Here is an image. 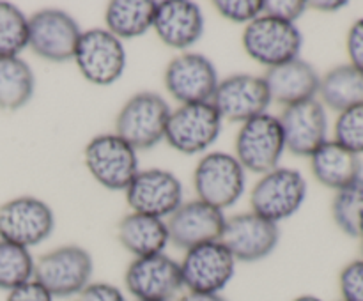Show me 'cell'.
Wrapping results in <instances>:
<instances>
[{"mask_svg": "<svg viewBox=\"0 0 363 301\" xmlns=\"http://www.w3.org/2000/svg\"><path fill=\"white\" fill-rule=\"evenodd\" d=\"M179 266L184 289L220 294L233 280L236 259L220 241H215L188 250Z\"/></svg>", "mask_w": 363, "mask_h": 301, "instance_id": "cell-13", "label": "cell"}, {"mask_svg": "<svg viewBox=\"0 0 363 301\" xmlns=\"http://www.w3.org/2000/svg\"><path fill=\"white\" fill-rule=\"evenodd\" d=\"M293 301H323V300H319L318 296H312V294H303V296L294 297Z\"/></svg>", "mask_w": 363, "mask_h": 301, "instance_id": "cell-39", "label": "cell"}, {"mask_svg": "<svg viewBox=\"0 0 363 301\" xmlns=\"http://www.w3.org/2000/svg\"><path fill=\"white\" fill-rule=\"evenodd\" d=\"M152 28L163 45L188 50L204 34V14L190 0H165L156 6Z\"/></svg>", "mask_w": 363, "mask_h": 301, "instance_id": "cell-20", "label": "cell"}, {"mask_svg": "<svg viewBox=\"0 0 363 301\" xmlns=\"http://www.w3.org/2000/svg\"><path fill=\"white\" fill-rule=\"evenodd\" d=\"M82 30L62 9H41L28 18V48L50 62L73 60Z\"/></svg>", "mask_w": 363, "mask_h": 301, "instance_id": "cell-11", "label": "cell"}, {"mask_svg": "<svg viewBox=\"0 0 363 301\" xmlns=\"http://www.w3.org/2000/svg\"><path fill=\"white\" fill-rule=\"evenodd\" d=\"M117 239L135 259L163 254L169 243L167 222L155 216L130 212L117 225Z\"/></svg>", "mask_w": 363, "mask_h": 301, "instance_id": "cell-23", "label": "cell"}, {"mask_svg": "<svg viewBox=\"0 0 363 301\" xmlns=\"http://www.w3.org/2000/svg\"><path fill=\"white\" fill-rule=\"evenodd\" d=\"M335 142L354 154H363V103L339 113L335 120Z\"/></svg>", "mask_w": 363, "mask_h": 301, "instance_id": "cell-30", "label": "cell"}, {"mask_svg": "<svg viewBox=\"0 0 363 301\" xmlns=\"http://www.w3.org/2000/svg\"><path fill=\"white\" fill-rule=\"evenodd\" d=\"M156 6L152 0H113L106 6V30L117 39H135L152 28Z\"/></svg>", "mask_w": 363, "mask_h": 301, "instance_id": "cell-24", "label": "cell"}, {"mask_svg": "<svg viewBox=\"0 0 363 301\" xmlns=\"http://www.w3.org/2000/svg\"><path fill=\"white\" fill-rule=\"evenodd\" d=\"M236 159L241 163L245 172L266 174L280 166L286 140L280 126L279 117L269 113L254 117L241 124L236 137Z\"/></svg>", "mask_w": 363, "mask_h": 301, "instance_id": "cell-8", "label": "cell"}, {"mask_svg": "<svg viewBox=\"0 0 363 301\" xmlns=\"http://www.w3.org/2000/svg\"><path fill=\"white\" fill-rule=\"evenodd\" d=\"M124 193L133 212L162 220L183 204V184L172 172L163 169L138 170Z\"/></svg>", "mask_w": 363, "mask_h": 301, "instance_id": "cell-16", "label": "cell"}, {"mask_svg": "<svg viewBox=\"0 0 363 301\" xmlns=\"http://www.w3.org/2000/svg\"><path fill=\"white\" fill-rule=\"evenodd\" d=\"M312 174L326 188L339 191L362 177L360 156L351 152L335 140H326L311 156Z\"/></svg>", "mask_w": 363, "mask_h": 301, "instance_id": "cell-22", "label": "cell"}, {"mask_svg": "<svg viewBox=\"0 0 363 301\" xmlns=\"http://www.w3.org/2000/svg\"><path fill=\"white\" fill-rule=\"evenodd\" d=\"M262 78L266 81L272 101L284 106L315 99L319 92V81H321V76L314 69V66L301 60L300 57L280 66L269 67Z\"/></svg>", "mask_w": 363, "mask_h": 301, "instance_id": "cell-21", "label": "cell"}, {"mask_svg": "<svg viewBox=\"0 0 363 301\" xmlns=\"http://www.w3.org/2000/svg\"><path fill=\"white\" fill-rule=\"evenodd\" d=\"M280 241L279 223L255 212H243L225 220L220 243L230 251L236 262H255L268 257Z\"/></svg>", "mask_w": 363, "mask_h": 301, "instance_id": "cell-17", "label": "cell"}, {"mask_svg": "<svg viewBox=\"0 0 363 301\" xmlns=\"http://www.w3.org/2000/svg\"><path fill=\"white\" fill-rule=\"evenodd\" d=\"M308 7H314L315 11L321 13H337V11L344 9L347 6L346 0H314V2H307Z\"/></svg>", "mask_w": 363, "mask_h": 301, "instance_id": "cell-37", "label": "cell"}, {"mask_svg": "<svg viewBox=\"0 0 363 301\" xmlns=\"http://www.w3.org/2000/svg\"><path fill=\"white\" fill-rule=\"evenodd\" d=\"M332 216L344 234L350 237L363 236V177L335 193Z\"/></svg>", "mask_w": 363, "mask_h": 301, "instance_id": "cell-27", "label": "cell"}, {"mask_svg": "<svg viewBox=\"0 0 363 301\" xmlns=\"http://www.w3.org/2000/svg\"><path fill=\"white\" fill-rule=\"evenodd\" d=\"M77 301H126L119 287L106 282H91L80 294Z\"/></svg>", "mask_w": 363, "mask_h": 301, "instance_id": "cell-34", "label": "cell"}, {"mask_svg": "<svg viewBox=\"0 0 363 301\" xmlns=\"http://www.w3.org/2000/svg\"><path fill=\"white\" fill-rule=\"evenodd\" d=\"M360 239H362V259H363V236L360 237Z\"/></svg>", "mask_w": 363, "mask_h": 301, "instance_id": "cell-40", "label": "cell"}, {"mask_svg": "<svg viewBox=\"0 0 363 301\" xmlns=\"http://www.w3.org/2000/svg\"><path fill=\"white\" fill-rule=\"evenodd\" d=\"M73 60L89 84L106 87L123 76L126 50L123 41L106 28H91L82 32Z\"/></svg>", "mask_w": 363, "mask_h": 301, "instance_id": "cell-7", "label": "cell"}, {"mask_svg": "<svg viewBox=\"0 0 363 301\" xmlns=\"http://www.w3.org/2000/svg\"><path fill=\"white\" fill-rule=\"evenodd\" d=\"M34 264L28 248L0 239V289L9 293L34 278Z\"/></svg>", "mask_w": 363, "mask_h": 301, "instance_id": "cell-28", "label": "cell"}, {"mask_svg": "<svg viewBox=\"0 0 363 301\" xmlns=\"http://www.w3.org/2000/svg\"><path fill=\"white\" fill-rule=\"evenodd\" d=\"M28 46V18L14 4L0 2V57H20Z\"/></svg>", "mask_w": 363, "mask_h": 301, "instance_id": "cell-29", "label": "cell"}, {"mask_svg": "<svg viewBox=\"0 0 363 301\" xmlns=\"http://www.w3.org/2000/svg\"><path fill=\"white\" fill-rule=\"evenodd\" d=\"M6 301H53V297L41 283L32 278L23 285L9 290Z\"/></svg>", "mask_w": 363, "mask_h": 301, "instance_id": "cell-35", "label": "cell"}, {"mask_svg": "<svg viewBox=\"0 0 363 301\" xmlns=\"http://www.w3.org/2000/svg\"><path fill=\"white\" fill-rule=\"evenodd\" d=\"M225 220L223 211L199 198L183 202L181 208H177L169 216V222H167L169 239L186 251L201 244L215 243L222 237Z\"/></svg>", "mask_w": 363, "mask_h": 301, "instance_id": "cell-18", "label": "cell"}, {"mask_svg": "<svg viewBox=\"0 0 363 301\" xmlns=\"http://www.w3.org/2000/svg\"><path fill=\"white\" fill-rule=\"evenodd\" d=\"M215 9L233 23L248 25L262 14V0H216Z\"/></svg>", "mask_w": 363, "mask_h": 301, "instance_id": "cell-31", "label": "cell"}, {"mask_svg": "<svg viewBox=\"0 0 363 301\" xmlns=\"http://www.w3.org/2000/svg\"><path fill=\"white\" fill-rule=\"evenodd\" d=\"M342 301H363V259L344 266L339 276Z\"/></svg>", "mask_w": 363, "mask_h": 301, "instance_id": "cell-32", "label": "cell"}, {"mask_svg": "<svg viewBox=\"0 0 363 301\" xmlns=\"http://www.w3.org/2000/svg\"><path fill=\"white\" fill-rule=\"evenodd\" d=\"M177 301H227L222 294H213V293H184L183 296Z\"/></svg>", "mask_w": 363, "mask_h": 301, "instance_id": "cell-38", "label": "cell"}, {"mask_svg": "<svg viewBox=\"0 0 363 301\" xmlns=\"http://www.w3.org/2000/svg\"><path fill=\"white\" fill-rule=\"evenodd\" d=\"M84 163L96 183L124 191L138 174L137 151L116 133L96 135L84 151Z\"/></svg>", "mask_w": 363, "mask_h": 301, "instance_id": "cell-4", "label": "cell"}, {"mask_svg": "<svg viewBox=\"0 0 363 301\" xmlns=\"http://www.w3.org/2000/svg\"><path fill=\"white\" fill-rule=\"evenodd\" d=\"M307 198L303 174L287 166H277L262 174L250 193L252 212L279 223L300 211Z\"/></svg>", "mask_w": 363, "mask_h": 301, "instance_id": "cell-3", "label": "cell"}, {"mask_svg": "<svg viewBox=\"0 0 363 301\" xmlns=\"http://www.w3.org/2000/svg\"><path fill=\"white\" fill-rule=\"evenodd\" d=\"M35 76L20 57H0V110L16 112L32 99Z\"/></svg>", "mask_w": 363, "mask_h": 301, "instance_id": "cell-26", "label": "cell"}, {"mask_svg": "<svg viewBox=\"0 0 363 301\" xmlns=\"http://www.w3.org/2000/svg\"><path fill=\"white\" fill-rule=\"evenodd\" d=\"M170 106L156 92H138L131 96L116 119V135L135 151H145L165 140Z\"/></svg>", "mask_w": 363, "mask_h": 301, "instance_id": "cell-1", "label": "cell"}, {"mask_svg": "<svg viewBox=\"0 0 363 301\" xmlns=\"http://www.w3.org/2000/svg\"><path fill=\"white\" fill-rule=\"evenodd\" d=\"M307 9L308 6L303 0H262V14L287 23H296Z\"/></svg>", "mask_w": 363, "mask_h": 301, "instance_id": "cell-33", "label": "cell"}, {"mask_svg": "<svg viewBox=\"0 0 363 301\" xmlns=\"http://www.w3.org/2000/svg\"><path fill=\"white\" fill-rule=\"evenodd\" d=\"M346 46L351 60L350 64L363 73V18L351 25L350 32H347Z\"/></svg>", "mask_w": 363, "mask_h": 301, "instance_id": "cell-36", "label": "cell"}, {"mask_svg": "<svg viewBox=\"0 0 363 301\" xmlns=\"http://www.w3.org/2000/svg\"><path fill=\"white\" fill-rule=\"evenodd\" d=\"M323 106L333 112H344L363 103V73L351 64H340L330 69L319 81Z\"/></svg>", "mask_w": 363, "mask_h": 301, "instance_id": "cell-25", "label": "cell"}, {"mask_svg": "<svg viewBox=\"0 0 363 301\" xmlns=\"http://www.w3.org/2000/svg\"><path fill=\"white\" fill-rule=\"evenodd\" d=\"M222 117L211 103L181 105L167 123L165 140L181 154H199L211 147L222 131Z\"/></svg>", "mask_w": 363, "mask_h": 301, "instance_id": "cell-10", "label": "cell"}, {"mask_svg": "<svg viewBox=\"0 0 363 301\" xmlns=\"http://www.w3.org/2000/svg\"><path fill=\"white\" fill-rule=\"evenodd\" d=\"M55 229V215L41 198L21 195L0 205V239L23 248L38 246Z\"/></svg>", "mask_w": 363, "mask_h": 301, "instance_id": "cell-9", "label": "cell"}, {"mask_svg": "<svg viewBox=\"0 0 363 301\" xmlns=\"http://www.w3.org/2000/svg\"><path fill=\"white\" fill-rule=\"evenodd\" d=\"M194 186L199 200L223 211L241 198L247 176L234 154L208 152L195 169Z\"/></svg>", "mask_w": 363, "mask_h": 301, "instance_id": "cell-6", "label": "cell"}, {"mask_svg": "<svg viewBox=\"0 0 363 301\" xmlns=\"http://www.w3.org/2000/svg\"><path fill=\"white\" fill-rule=\"evenodd\" d=\"M165 87L181 105L211 103L218 87V73L211 60L202 53L186 52L174 57L165 69Z\"/></svg>", "mask_w": 363, "mask_h": 301, "instance_id": "cell-12", "label": "cell"}, {"mask_svg": "<svg viewBox=\"0 0 363 301\" xmlns=\"http://www.w3.org/2000/svg\"><path fill=\"white\" fill-rule=\"evenodd\" d=\"M303 45V35L296 23L277 20L261 14L243 30V48L255 62L269 67L298 59Z\"/></svg>", "mask_w": 363, "mask_h": 301, "instance_id": "cell-5", "label": "cell"}, {"mask_svg": "<svg viewBox=\"0 0 363 301\" xmlns=\"http://www.w3.org/2000/svg\"><path fill=\"white\" fill-rule=\"evenodd\" d=\"M124 283L137 301H170L183 289L181 266L165 254L135 259L124 273Z\"/></svg>", "mask_w": 363, "mask_h": 301, "instance_id": "cell-14", "label": "cell"}, {"mask_svg": "<svg viewBox=\"0 0 363 301\" xmlns=\"http://www.w3.org/2000/svg\"><path fill=\"white\" fill-rule=\"evenodd\" d=\"M94 262L85 248L66 244L43 254L34 264V280L52 297L78 296L91 283Z\"/></svg>", "mask_w": 363, "mask_h": 301, "instance_id": "cell-2", "label": "cell"}, {"mask_svg": "<svg viewBox=\"0 0 363 301\" xmlns=\"http://www.w3.org/2000/svg\"><path fill=\"white\" fill-rule=\"evenodd\" d=\"M286 149L294 156L311 158L328 140V117L319 99L286 106L280 117Z\"/></svg>", "mask_w": 363, "mask_h": 301, "instance_id": "cell-19", "label": "cell"}, {"mask_svg": "<svg viewBox=\"0 0 363 301\" xmlns=\"http://www.w3.org/2000/svg\"><path fill=\"white\" fill-rule=\"evenodd\" d=\"M272 103L269 91L262 76L255 74H233L218 81L211 105L229 123H247L266 113Z\"/></svg>", "mask_w": 363, "mask_h": 301, "instance_id": "cell-15", "label": "cell"}]
</instances>
